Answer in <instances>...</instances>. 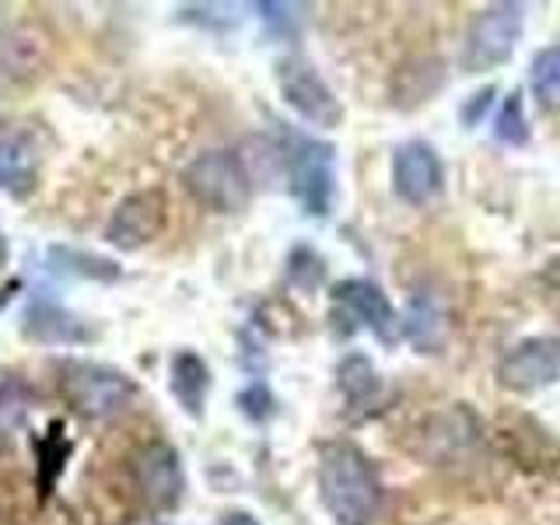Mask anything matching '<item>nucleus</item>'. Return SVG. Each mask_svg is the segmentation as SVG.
<instances>
[{"label":"nucleus","instance_id":"17","mask_svg":"<svg viewBox=\"0 0 560 525\" xmlns=\"http://www.w3.org/2000/svg\"><path fill=\"white\" fill-rule=\"evenodd\" d=\"M340 389L347 396L350 407H364V402H375L382 393V375L375 372V364L361 358V354H350L340 361Z\"/></svg>","mask_w":560,"mask_h":525},{"label":"nucleus","instance_id":"11","mask_svg":"<svg viewBox=\"0 0 560 525\" xmlns=\"http://www.w3.org/2000/svg\"><path fill=\"white\" fill-rule=\"evenodd\" d=\"M133 477H137V490L144 494V501L158 512H168L183 501L186 494V472L179 463V452L172 445H148L137 455L133 463Z\"/></svg>","mask_w":560,"mask_h":525},{"label":"nucleus","instance_id":"7","mask_svg":"<svg viewBox=\"0 0 560 525\" xmlns=\"http://www.w3.org/2000/svg\"><path fill=\"white\" fill-rule=\"evenodd\" d=\"M165 224H168L165 192L140 189V192H130V197L113 210L109 224H105V242L119 253H133V249H144L148 242L162 235Z\"/></svg>","mask_w":560,"mask_h":525},{"label":"nucleus","instance_id":"15","mask_svg":"<svg viewBox=\"0 0 560 525\" xmlns=\"http://www.w3.org/2000/svg\"><path fill=\"white\" fill-rule=\"evenodd\" d=\"M172 393L189 417H197V420L203 417L207 396H210V368L200 354L179 350V354L172 358Z\"/></svg>","mask_w":560,"mask_h":525},{"label":"nucleus","instance_id":"16","mask_svg":"<svg viewBox=\"0 0 560 525\" xmlns=\"http://www.w3.org/2000/svg\"><path fill=\"white\" fill-rule=\"evenodd\" d=\"M399 326L413 340V347L434 350L438 343H442V337H445V312H442V305L434 302V298L417 294L413 302H410V308H407V319H402Z\"/></svg>","mask_w":560,"mask_h":525},{"label":"nucleus","instance_id":"26","mask_svg":"<svg viewBox=\"0 0 560 525\" xmlns=\"http://www.w3.org/2000/svg\"><path fill=\"white\" fill-rule=\"evenodd\" d=\"M4 262H8V238L0 232V270H4Z\"/></svg>","mask_w":560,"mask_h":525},{"label":"nucleus","instance_id":"12","mask_svg":"<svg viewBox=\"0 0 560 525\" xmlns=\"http://www.w3.org/2000/svg\"><path fill=\"white\" fill-rule=\"evenodd\" d=\"M332 298H337L340 308H347L350 319L368 326L378 340L389 343L396 337L399 315L389 298H385V291L378 284H372V280H340V284L332 288Z\"/></svg>","mask_w":560,"mask_h":525},{"label":"nucleus","instance_id":"23","mask_svg":"<svg viewBox=\"0 0 560 525\" xmlns=\"http://www.w3.org/2000/svg\"><path fill=\"white\" fill-rule=\"evenodd\" d=\"M490 95H494V88H483L480 95H469V102L463 105V122H469V127H472V119H480L487 113Z\"/></svg>","mask_w":560,"mask_h":525},{"label":"nucleus","instance_id":"19","mask_svg":"<svg viewBox=\"0 0 560 525\" xmlns=\"http://www.w3.org/2000/svg\"><path fill=\"white\" fill-rule=\"evenodd\" d=\"M529 84L539 105L560 109V46H547L536 52L529 67Z\"/></svg>","mask_w":560,"mask_h":525},{"label":"nucleus","instance_id":"25","mask_svg":"<svg viewBox=\"0 0 560 525\" xmlns=\"http://www.w3.org/2000/svg\"><path fill=\"white\" fill-rule=\"evenodd\" d=\"M14 291H22V284H18V280H11V284L0 288V308H4V305L11 302V294H14Z\"/></svg>","mask_w":560,"mask_h":525},{"label":"nucleus","instance_id":"9","mask_svg":"<svg viewBox=\"0 0 560 525\" xmlns=\"http://www.w3.org/2000/svg\"><path fill=\"white\" fill-rule=\"evenodd\" d=\"M498 378L512 393H539L560 378V340L533 337L515 343L498 364Z\"/></svg>","mask_w":560,"mask_h":525},{"label":"nucleus","instance_id":"10","mask_svg":"<svg viewBox=\"0 0 560 525\" xmlns=\"http://www.w3.org/2000/svg\"><path fill=\"white\" fill-rule=\"evenodd\" d=\"M445 186V165L428 140H407L393 151V189L413 207L431 203Z\"/></svg>","mask_w":560,"mask_h":525},{"label":"nucleus","instance_id":"4","mask_svg":"<svg viewBox=\"0 0 560 525\" xmlns=\"http://www.w3.org/2000/svg\"><path fill=\"white\" fill-rule=\"evenodd\" d=\"M477 445H480V417H472V410H466L463 402L424 417L407 442V448L417 455V459L431 463V466L459 463Z\"/></svg>","mask_w":560,"mask_h":525},{"label":"nucleus","instance_id":"22","mask_svg":"<svg viewBox=\"0 0 560 525\" xmlns=\"http://www.w3.org/2000/svg\"><path fill=\"white\" fill-rule=\"evenodd\" d=\"M238 410L249 420H267L273 413V396L267 385H249L245 393H238Z\"/></svg>","mask_w":560,"mask_h":525},{"label":"nucleus","instance_id":"13","mask_svg":"<svg viewBox=\"0 0 560 525\" xmlns=\"http://www.w3.org/2000/svg\"><path fill=\"white\" fill-rule=\"evenodd\" d=\"M22 332L35 343H46V347H74V343H92L98 340V329L74 315L63 305H52V302H35L28 305L25 319H22Z\"/></svg>","mask_w":560,"mask_h":525},{"label":"nucleus","instance_id":"14","mask_svg":"<svg viewBox=\"0 0 560 525\" xmlns=\"http://www.w3.org/2000/svg\"><path fill=\"white\" fill-rule=\"evenodd\" d=\"M39 168H43V154L32 133L25 130L0 133V189L11 192V197H28L39 186Z\"/></svg>","mask_w":560,"mask_h":525},{"label":"nucleus","instance_id":"24","mask_svg":"<svg viewBox=\"0 0 560 525\" xmlns=\"http://www.w3.org/2000/svg\"><path fill=\"white\" fill-rule=\"evenodd\" d=\"M221 525H259L253 515H245V512H232V515H224Z\"/></svg>","mask_w":560,"mask_h":525},{"label":"nucleus","instance_id":"3","mask_svg":"<svg viewBox=\"0 0 560 525\" xmlns=\"http://www.w3.org/2000/svg\"><path fill=\"white\" fill-rule=\"evenodd\" d=\"M60 385L67 402L88 420H105L133 399V382L109 364L67 361L60 368Z\"/></svg>","mask_w":560,"mask_h":525},{"label":"nucleus","instance_id":"5","mask_svg":"<svg viewBox=\"0 0 560 525\" xmlns=\"http://www.w3.org/2000/svg\"><path fill=\"white\" fill-rule=\"evenodd\" d=\"M522 25H525L522 4L487 8L466 32L463 67L469 70V74H483V70H494L504 60H512V52L522 39Z\"/></svg>","mask_w":560,"mask_h":525},{"label":"nucleus","instance_id":"21","mask_svg":"<svg viewBox=\"0 0 560 525\" xmlns=\"http://www.w3.org/2000/svg\"><path fill=\"white\" fill-rule=\"evenodd\" d=\"M494 137L501 140V144H512V148H522L525 140H529V119H525L522 95H518V92H512V95H508V98L501 102Z\"/></svg>","mask_w":560,"mask_h":525},{"label":"nucleus","instance_id":"2","mask_svg":"<svg viewBox=\"0 0 560 525\" xmlns=\"http://www.w3.org/2000/svg\"><path fill=\"white\" fill-rule=\"evenodd\" d=\"M189 197L210 214H238L249 203V172L235 151H200L183 172Z\"/></svg>","mask_w":560,"mask_h":525},{"label":"nucleus","instance_id":"1","mask_svg":"<svg viewBox=\"0 0 560 525\" xmlns=\"http://www.w3.org/2000/svg\"><path fill=\"white\" fill-rule=\"evenodd\" d=\"M319 494L340 525H372L382 508V480L358 445L329 442L319 455Z\"/></svg>","mask_w":560,"mask_h":525},{"label":"nucleus","instance_id":"18","mask_svg":"<svg viewBox=\"0 0 560 525\" xmlns=\"http://www.w3.org/2000/svg\"><path fill=\"white\" fill-rule=\"evenodd\" d=\"M508 442H512V455L522 466H539V463H557L560 459V442L550 438V431H542L536 420L529 424L525 420L522 431L512 428L508 431Z\"/></svg>","mask_w":560,"mask_h":525},{"label":"nucleus","instance_id":"20","mask_svg":"<svg viewBox=\"0 0 560 525\" xmlns=\"http://www.w3.org/2000/svg\"><path fill=\"white\" fill-rule=\"evenodd\" d=\"M49 256L57 262V270H63L70 277H88V280H116L119 277V267L113 259H102V256L81 253V249H52Z\"/></svg>","mask_w":560,"mask_h":525},{"label":"nucleus","instance_id":"8","mask_svg":"<svg viewBox=\"0 0 560 525\" xmlns=\"http://www.w3.org/2000/svg\"><path fill=\"white\" fill-rule=\"evenodd\" d=\"M291 197L302 203L305 214L326 218L337 197V175H332V148L319 140H298L291 151Z\"/></svg>","mask_w":560,"mask_h":525},{"label":"nucleus","instance_id":"6","mask_svg":"<svg viewBox=\"0 0 560 525\" xmlns=\"http://www.w3.org/2000/svg\"><path fill=\"white\" fill-rule=\"evenodd\" d=\"M277 88L291 109L308 119L312 127H340L343 122V105L337 92L323 81V74L315 70L305 57H288L277 63Z\"/></svg>","mask_w":560,"mask_h":525}]
</instances>
